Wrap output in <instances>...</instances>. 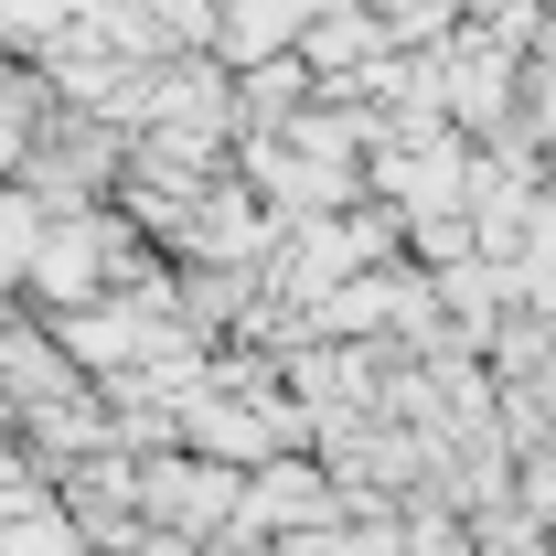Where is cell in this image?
Masks as SVG:
<instances>
[{"instance_id": "7a4b0ae2", "label": "cell", "mask_w": 556, "mask_h": 556, "mask_svg": "<svg viewBox=\"0 0 556 556\" xmlns=\"http://www.w3.org/2000/svg\"><path fill=\"white\" fill-rule=\"evenodd\" d=\"M150 514H172L182 535H193V525H225V514H236V482H225V471H150Z\"/></svg>"}, {"instance_id": "6da1fadb", "label": "cell", "mask_w": 556, "mask_h": 556, "mask_svg": "<svg viewBox=\"0 0 556 556\" xmlns=\"http://www.w3.org/2000/svg\"><path fill=\"white\" fill-rule=\"evenodd\" d=\"M268 525H300V535H311V525H332V482H321V471H300V460H278L257 492H236L225 535H236V546H257Z\"/></svg>"}, {"instance_id": "3957f363", "label": "cell", "mask_w": 556, "mask_h": 556, "mask_svg": "<svg viewBox=\"0 0 556 556\" xmlns=\"http://www.w3.org/2000/svg\"><path fill=\"white\" fill-rule=\"evenodd\" d=\"M514 492H525V514H535V525H556V428H535V439H525Z\"/></svg>"}]
</instances>
